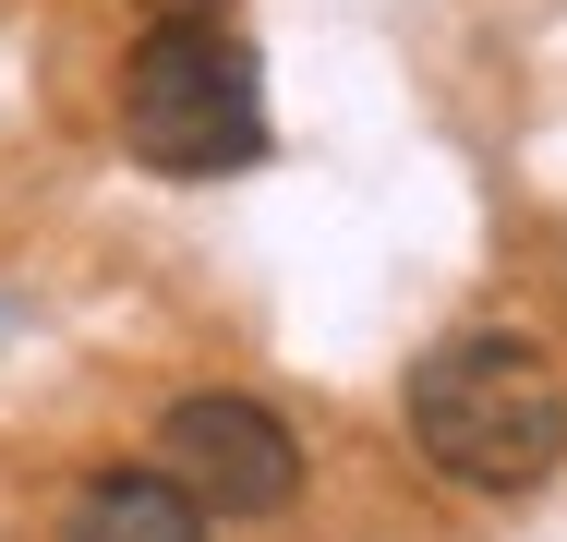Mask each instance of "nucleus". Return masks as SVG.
<instances>
[{"instance_id": "nucleus-1", "label": "nucleus", "mask_w": 567, "mask_h": 542, "mask_svg": "<svg viewBox=\"0 0 567 542\" xmlns=\"http://www.w3.org/2000/svg\"><path fill=\"white\" fill-rule=\"evenodd\" d=\"M411 446L471 494H532L567 458V386L519 337H435L411 362Z\"/></svg>"}, {"instance_id": "nucleus-5", "label": "nucleus", "mask_w": 567, "mask_h": 542, "mask_svg": "<svg viewBox=\"0 0 567 542\" xmlns=\"http://www.w3.org/2000/svg\"><path fill=\"white\" fill-rule=\"evenodd\" d=\"M145 24H229V0H145Z\"/></svg>"}, {"instance_id": "nucleus-4", "label": "nucleus", "mask_w": 567, "mask_h": 542, "mask_svg": "<svg viewBox=\"0 0 567 542\" xmlns=\"http://www.w3.org/2000/svg\"><path fill=\"white\" fill-rule=\"evenodd\" d=\"M61 542H206V507L169 482V470H97L73 494Z\"/></svg>"}, {"instance_id": "nucleus-3", "label": "nucleus", "mask_w": 567, "mask_h": 542, "mask_svg": "<svg viewBox=\"0 0 567 542\" xmlns=\"http://www.w3.org/2000/svg\"><path fill=\"white\" fill-rule=\"evenodd\" d=\"M157 470L206 507V519H278L290 494H302V446L290 423L266 410V398H182L169 423H157Z\"/></svg>"}, {"instance_id": "nucleus-2", "label": "nucleus", "mask_w": 567, "mask_h": 542, "mask_svg": "<svg viewBox=\"0 0 567 542\" xmlns=\"http://www.w3.org/2000/svg\"><path fill=\"white\" fill-rule=\"evenodd\" d=\"M121 145L169 181H218L266 157V85L254 49L229 24H145V49L121 61Z\"/></svg>"}]
</instances>
